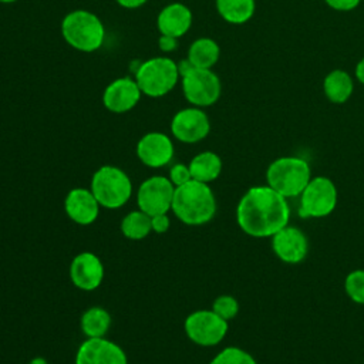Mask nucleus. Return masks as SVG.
I'll return each mask as SVG.
<instances>
[{"label":"nucleus","instance_id":"1","mask_svg":"<svg viewBox=\"0 0 364 364\" xmlns=\"http://www.w3.org/2000/svg\"><path fill=\"white\" fill-rule=\"evenodd\" d=\"M289 219L290 208L286 198L269 185L250 188L236 208L237 225L253 237H272L287 226Z\"/></svg>","mask_w":364,"mask_h":364},{"label":"nucleus","instance_id":"2","mask_svg":"<svg viewBox=\"0 0 364 364\" xmlns=\"http://www.w3.org/2000/svg\"><path fill=\"white\" fill-rule=\"evenodd\" d=\"M171 209L182 223L199 226L213 219L216 199L208 183L191 179L175 188Z\"/></svg>","mask_w":364,"mask_h":364},{"label":"nucleus","instance_id":"3","mask_svg":"<svg viewBox=\"0 0 364 364\" xmlns=\"http://www.w3.org/2000/svg\"><path fill=\"white\" fill-rule=\"evenodd\" d=\"M64 41L77 51H97L105 38V27L101 18L90 10L77 9L68 11L61 21Z\"/></svg>","mask_w":364,"mask_h":364},{"label":"nucleus","instance_id":"4","mask_svg":"<svg viewBox=\"0 0 364 364\" xmlns=\"http://www.w3.org/2000/svg\"><path fill=\"white\" fill-rule=\"evenodd\" d=\"M267 185L282 196H299L311 179L307 161L299 156H282L273 161L266 172Z\"/></svg>","mask_w":364,"mask_h":364},{"label":"nucleus","instance_id":"5","mask_svg":"<svg viewBox=\"0 0 364 364\" xmlns=\"http://www.w3.org/2000/svg\"><path fill=\"white\" fill-rule=\"evenodd\" d=\"M135 81L142 95L159 98L171 92L181 81L176 61L169 57H152L139 64Z\"/></svg>","mask_w":364,"mask_h":364},{"label":"nucleus","instance_id":"6","mask_svg":"<svg viewBox=\"0 0 364 364\" xmlns=\"http://www.w3.org/2000/svg\"><path fill=\"white\" fill-rule=\"evenodd\" d=\"M91 192L100 206L118 209L129 200L132 182L122 169L112 165H102L91 178Z\"/></svg>","mask_w":364,"mask_h":364},{"label":"nucleus","instance_id":"7","mask_svg":"<svg viewBox=\"0 0 364 364\" xmlns=\"http://www.w3.org/2000/svg\"><path fill=\"white\" fill-rule=\"evenodd\" d=\"M337 205V188L326 176L311 178L300 193L299 215L301 218L328 216Z\"/></svg>","mask_w":364,"mask_h":364},{"label":"nucleus","instance_id":"8","mask_svg":"<svg viewBox=\"0 0 364 364\" xmlns=\"http://www.w3.org/2000/svg\"><path fill=\"white\" fill-rule=\"evenodd\" d=\"M181 85L186 101L199 108L213 105L222 94L220 80L212 68H195L181 78Z\"/></svg>","mask_w":364,"mask_h":364},{"label":"nucleus","instance_id":"9","mask_svg":"<svg viewBox=\"0 0 364 364\" xmlns=\"http://www.w3.org/2000/svg\"><path fill=\"white\" fill-rule=\"evenodd\" d=\"M185 333L195 344L210 347L219 344L228 330V321L219 317L213 310H196L185 320Z\"/></svg>","mask_w":364,"mask_h":364},{"label":"nucleus","instance_id":"10","mask_svg":"<svg viewBox=\"0 0 364 364\" xmlns=\"http://www.w3.org/2000/svg\"><path fill=\"white\" fill-rule=\"evenodd\" d=\"M175 186L165 176H151L145 179L136 192L139 210L149 216L166 213L172 206Z\"/></svg>","mask_w":364,"mask_h":364},{"label":"nucleus","instance_id":"11","mask_svg":"<svg viewBox=\"0 0 364 364\" xmlns=\"http://www.w3.org/2000/svg\"><path fill=\"white\" fill-rule=\"evenodd\" d=\"M210 121L208 114L199 107L179 109L171 121L172 135L185 144H195L208 136Z\"/></svg>","mask_w":364,"mask_h":364},{"label":"nucleus","instance_id":"12","mask_svg":"<svg viewBox=\"0 0 364 364\" xmlns=\"http://www.w3.org/2000/svg\"><path fill=\"white\" fill-rule=\"evenodd\" d=\"M142 97L135 78L118 77L112 80L102 92L104 107L114 114H124L135 108Z\"/></svg>","mask_w":364,"mask_h":364},{"label":"nucleus","instance_id":"13","mask_svg":"<svg viewBox=\"0 0 364 364\" xmlns=\"http://www.w3.org/2000/svg\"><path fill=\"white\" fill-rule=\"evenodd\" d=\"M75 364H128L125 351L104 337L87 338L77 350Z\"/></svg>","mask_w":364,"mask_h":364},{"label":"nucleus","instance_id":"14","mask_svg":"<svg viewBox=\"0 0 364 364\" xmlns=\"http://www.w3.org/2000/svg\"><path fill=\"white\" fill-rule=\"evenodd\" d=\"M136 156L149 168L165 166L173 158V144L164 132H148L136 144Z\"/></svg>","mask_w":364,"mask_h":364},{"label":"nucleus","instance_id":"15","mask_svg":"<svg viewBox=\"0 0 364 364\" xmlns=\"http://www.w3.org/2000/svg\"><path fill=\"white\" fill-rule=\"evenodd\" d=\"M272 247L280 260L294 264L307 256L309 242L299 228L284 226L272 236Z\"/></svg>","mask_w":364,"mask_h":364},{"label":"nucleus","instance_id":"16","mask_svg":"<svg viewBox=\"0 0 364 364\" xmlns=\"http://www.w3.org/2000/svg\"><path fill=\"white\" fill-rule=\"evenodd\" d=\"M70 279L81 290H95L104 279V266L92 252L78 253L70 264Z\"/></svg>","mask_w":364,"mask_h":364},{"label":"nucleus","instance_id":"17","mask_svg":"<svg viewBox=\"0 0 364 364\" xmlns=\"http://www.w3.org/2000/svg\"><path fill=\"white\" fill-rule=\"evenodd\" d=\"M64 209L73 222L87 226L94 223L98 218L100 203L92 195L91 189L74 188L65 196Z\"/></svg>","mask_w":364,"mask_h":364},{"label":"nucleus","instance_id":"18","mask_svg":"<svg viewBox=\"0 0 364 364\" xmlns=\"http://www.w3.org/2000/svg\"><path fill=\"white\" fill-rule=\"evenodd\" d=\"M192 20V11L188 6L183 3H169L158 13L156 27L161 34L179 38L189 31Z\"/></svg>","mask_w":364,"mask_h":364},{"label":"nucleus","instance_id":"19","mask_svg":"<svg viewBox=\"0 0 364 364\" xmlns=\"http://www.w3.org/2000/svg\"><path fill=\"white\" fill-rule=\"evenodd\" d=\"M188 166H189L192 179L203 183H209L218 179V176L220 175L222 159L218 154L212 151H203L196 156H193Z\"/></svg>","mask_w":364,"mask_h":364},{"label":"nucleus","instance_id":"20","mask_svg":"<svg viewBox=\"0 0 364 364\" xmlns=\"http://www.w3.org/2000/svg\"><path fill=\"white\" fill-rule=\"evenodd\" d=\"M323 90L326 97L334 104L346 102L354 90V82L351 75L344 70H333L328 73L323 82Z\"/></svg>","mask_w":364,"mask_h":364},{"label":"nucleus","instance_id":"21","mask_svg":"<svg viewBox=\"0 0 364 364\" xmlns=\"http://www.w3.org/2000/svg\"><path fill=\"white\" fill-rule=\"evenodd\" d=\"M186 57L196 68H212L220 57V48L213 38L200 37L192 41Z\"/></svg>","mask_w":364,"mask_h":364},{"label":"nucleus","instance_id":"22","mask_svg":"<svg viewBox=\"0 0 364 364\" xmlns=\"http://www.w3.org/2000/svg\"><path fill=\"white\" fill-rule=\"evenodd\" d=\"M219 16L230 24H243L249 21L256 9L255 0H215Z\"/></svg>","mask_w":364,"mask_h":364},{"label":"nucleus","instance_id":"23","mask_svg":"<svg viewBox=\"0 0 364 364\" xmlns=\"http://www.w3.org/2000/svg\"><path fill=\"white\" fill-rule=\"evenodd\" d=\"M80 326L88 338L104 337L111 326V316L102 307H91L81 316Z\"/></svg>","mask_w":364,"mask_h":364},{"label":"nucleus","instance_id":"24","mask_svg":"<svg viewBox=\"0 0 364 364\" xmlns=\"http://www.w3.org/2000/svg\"><path fill=\"white\" fill-rule=\"evenodd\" d=\"M121 232L131 240H141L152 232L151 216L142 210L129 212L121 222Z\"/></svg>","mask_w":364,"mask_h":364},{"label":"nucleus","instance_id":"25","mask_svg":"<svg viewBox=\"0 0 364 364\" xmlns=\"http://www.w3.org/2000/svg\"><path fill=\"white\" fill-rule=\"evenodd\" d=\"M209 364H257L256 360L239 347H226L219 351Z\"/></svg>","mask_w":364,"mask_h":364},{"label":"nucleus","instance_id":"26","mask_svg":"<svg viewBox=\"0 0 364 364\" xmlns=\"http://www.w3.org/2000/svg\"><path fill=\"white\" fill-rule=\"evenodd\" d=\"M344 289L348 297L357 304H364V270L357 269L347 274Z\"/></svg>","mask_w":364,"mask_h":364},{"label":"nucleus","instance_id":"27","mask_svg":"<svg viewBox=\"0 0 364 364\" xmlns=\"http://www.w3.org/2000/svg\"><path fill=\"white\" fill-rule=\"evenodd\" d=\"M212 310L219 317L229 321V320L235 318L236 314L239 313V303L233 296L223 294V296H219V297L215 299V301L212 304Z\"/></svg>","mask_w":364,"mask_h":364},{"label":"nucleus","instance_id":"28","mask_svg":"<svg viewBox=\"0 0 364 364\" xmlns=\"http://www.w3.org/2000/svg\"><path fill=\"white\" fill-rule=\"evenodd\" d=\"M192 176H191V171H189V166L185 165V164H175L171 169H169V181L172 182V185L176 188V186H181L183 183H186L188 181H191Z\"/></svg>","mask_w":364,"mask_h":364},{"label":"nucleus","instance_id":"29","mask_svg":"<svg viewBox=\"0 0 364 364\" xmlns=\"http://www.w3.org/2000/svg\"><path fill=\"white\" fill-rule=\"evenodd\" d=\"M151 225H152V230L155 233L161 235V233H165L169 229L171 220H169L166 213H161V215L151 216Z\"/></svg>","mask_w":364,"mask_h":364},{"label":"nucleus","instance_id":"30","mask_svg":"<svg viewBox=\"0 0 364 364\" xmlns=\"http://www.w3.org/2000/svg\"><path fill=\"white\" fill-rule=\"evenodd\" d=\"M158 47L162 53H172L176 50L178 47V38L172 37V36H166V34H161L158 38Z\"/></svg>","mask_w":364,"mask_h":364},{"label":"nucleus","instance_id":"31","mask_svg":"<svg viewBox=\"0 0 364 364\" xmlns=\"http://www.w3.org/2000/svg\"><path fill=\"white\" fill-rule=\"evenodd\" d=\"M331 9L338 11H350L355 9L361 0H324Z\"/></svg>","mask_w":364,"mask_h":364},{"label":"nucleus","instance_id":"32","mask_svg":"<svg viewBox=\"0 0 364 364\" xmlns=\"http://www.w3.org/2000/svg\"><path fill=\"white\" fill-rule=\"evenodd\" d=\"M176 67H178V73H179V77H185L188 75L191 71H193L196 67L192 64V61L186 57V58H182L179 61H176Z\"/></svg>","mask_w":364,"mask_h":364},{"label":"nucleus","instance_id":"33","mask_svg":"<svg viewBox=\"0 0 364 364\" xmlns=\"http://www.w3.org/2000/svg\"><path fill=\"white\" fill-rule=\"evenodd\" d=\"M124 9H138L144 6L148 0H115Z\"/></svg>","mask_w":364,"mask_h":364},{"label":"nucleus","instance_id":"34","mask_svg":"<svg viewBox=\"0 0 364 364\" xmlns=\"http://www.w3.org/2000/svg\"><path fill=\"white\" fill-rule=\"evenodd\" d=\"M355 77L361 84H364V58H361L355 65Z\"/></svg>","mask_w":364,"mask_h":364},{"label":"nucleus","instance_id":"35","mask_svg":"<svg viewBox=\"0 0 364 364\" xmlns=\"http://www.w3.org/2000/svg\"><path fill=\"white\" fill-rule=\"evenodd\" d=\"M28 364H48L43 357H34Z\"/></svg>","mask_w":364,"mask_h":364},{"label":"nucleus","instance_id":"36","mask_svg":"<svg viewBox=\"0 0 364 364\" xmlns=\"http://www.w3.org/2000/svg\"><path fill=\"white\" fill-rule=\"evenodd\" d=\"M18 0H0V3H4V4H11V3H16Z\"/></svg>","mask_w":364,"mask_h":364}]
</instances>
